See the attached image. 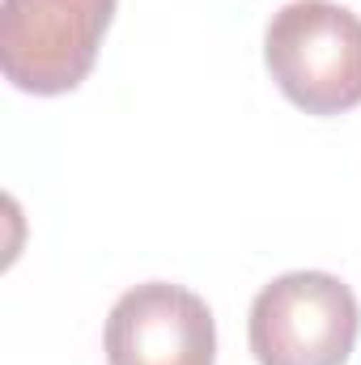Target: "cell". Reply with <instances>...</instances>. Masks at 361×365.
I'll list each match as a JSON object with an SVG mask.
<instances>
[{
  "mask_svg": "<svg viewBox=\"0 0 361 365\" xmlns=\"http://www.w3.org/2000/svg\"><path fill=\"white\" fill-rule=\"evenodd\" d=\"M264 60L280 93L306 115H340L361 102V17L336 0L276 9Z\"/></svg>",
  "mask_w": 361,
  "mask_h": 365,
  "instance_id": "6da1fadb",
  "label": "cell"
},
{
  "mask_svg": "<svg viewBox=\"0 0 361 365\" xmlns=\"http://www.w3.org/2000/svg\"><path fill=\"white\" fill-rule=\"evenodd\" d=\"M361 331L357 293L332 272H285L251 302L260 365H345Z\"/></svg>",
  "mask_w": 361,
  "mask_h": 365,
  "instance_id": "7a4b0ae2",
  "label": "cell"
},
{
  "mask_svg": "<svg viewBox=\"0 0 361 365\" xmlns=\"http://www.w3.org/2000/svg\"><path fill=\"white\" fill-rule=\"evenodd\" d=\"M119 0H0V68L21 93L56 98L90 77Z\"/></svg>",
  "mask_w": 361,
  "mask_h": 365,
  "instance_id": "3957f363",
  "label": "cell"
},
{
  "mask_svg": "<svg viewBox=\"0 0 361 365\" xmlns=\"http://www.w3.org/2000/svg\"><path fill=\"white\" fill-rule=\"evenodd\" d=\"M111 365H213L217 327L204 297L171 280L128 289L106 319Z\"/></svg>",
  "mask_w": 361,
  "mask_h": 365,
  "instance_id": "277c9868",
  "label": "cell"
}]
</instances>
